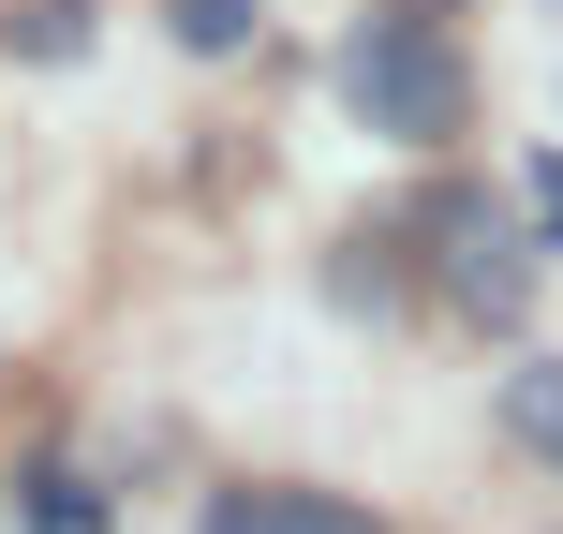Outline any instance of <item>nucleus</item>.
Listing matches in <instances>:
<instances>
[{
  "instance_id": "f257e3e1",
  "label": "nucleus",
  "mask_w": 563,
  "mask_h": 534,
  "mask_svg": "<svg viewBox=\"0 0 563 534\" xmlns=\"http://www.w3.org/2000/svg\"><path fill=\"white\" fill-rule=\"evenodd\" d=\"M341 105H356L371 134H400V149H445L460 119H475V75H460V45H445V30L371 15L356 45H341Z\"/></svg>"
},
{
  "instance_id": "f03ea898",
  "label": "nucleus",
  "mask_w": 563,
  "mask_h": 534,
  "mask_svg": "<svg viewBox=\"0 0 563 534\" xmlns=\"http://www.w3.org/2000/svg\"><path fill=\"white\" fill-rule=\"evenodd\" d=\"M430 253H445V297L475 312V327H505V312L534 297V238H519L489 194H445V208H430Z\"/></svg>"
},
{
  "instance_id": "7ed1b4c3",
  "label": "nucleus",
  "mask_w": 563,
  "mask_h": 534,
  "mask_svg": "<svg viewBox=\"0 0 563 534\" xmlns=\"http://www.w3.org/2000/svg\"><path fill=\"white\" fill-rule=\"evenodd\" d=\"M208 534H371V520L341 505V490H223Z\"/></svg>"
},
{
  "instance_id": "20e7f679",
  "label": "nucleus",
  "mask_w": 563,
  "mask_h": 534,
  "mask_svg": "<svg viewBox=\"0 0 563 534\" xmlns=\"http://www.w3.org/2000/svg\"><path fill=\"white\" fill-rule=\"evenodd\" d=\"M505 446L563 476V357H519V371H505Z\"/></svg>"
},
{
  "instance_id": "39448f33",
  "label": "nucleus",
  "mask_w": 563,
  "mask_h": 534,
  "mask_svg": "<svg viewBox=\"0 0 563 534\" xmlns=\"http://www.w3.org/2000/svg\"><path fill=\"white\" fill-rule=\"evenodd\" d=\"M164 30H178V45H194V59H238V45H253V0H164Z\"/></svg>"
}]
</instances>
